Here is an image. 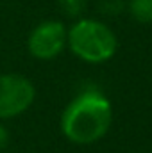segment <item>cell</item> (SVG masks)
I'll return each mask as SVG.
<instances>
[{
    "label": "cell",
    "mask_w": 152,
    "mask_h": 153,
    "mask_svg": "<svg viewBox=\"0 0 152 153\" xmlns=\"http://www.w3.org/2000/svg\"><path fill=\"white\" fill-rule=\"evenodd\" d=\"M113 121L109 100L99 91H84L70 102L61 116V130L75 144H91L100 141Z\"/></svg>",
    "instance_id": "cell-1"
},
{
    "label": "cell",
    "mask_w": 152,
    "mask_h": 153,
    "mask_svg": "<svg viewBox=\"0 0 152 153\" xmlns=\"http://www.w3.org/2000/svg\"><path fill=\"white\" fill-rule=\"evenodd\" d=\"M66 43L79 59L86 62H106L118 50V39L114 32L102 22L82 18L68 30Z\"/></svg>",
    "instance_id": "cell-2"
},
{
    "label": "cell",
    "mask_w": 152,
    "mask_h": 153,
    "mask_svg": "<svg viewBox=\"0 0 152 153\" xmlns=\"http://www.w3.org/2000/svg\"><path fill=\"white\" fill-rule=\"evenodd\" d=\"M129 11L140 23H152V0H131Z\"/></svg>",
    "instance_id": "cell-5"
},
{
    "label": "cell",
    "mask_w": 152,
    "mask_h": 153,
    "mask_svg": "<svg viewBox=\"0 0 152 153\" xmlns=\"http://www.w3.org/2000/svg\"><path fill=\"white\" fill-rule=\"evenodd\" d=\"M36 91L23 75H0V119H9L25 112L34 102Z\"/></svg>",
    "instance_id": "cell-3"
},
{
    "label": "cell",
    "mask_w": 152,
    "mask_h": 153,
    "mask_svg": "<svg viewBox=\"0 0 152 153\" xmlns=\"http://www.w3.org/2000/svg\"><path fill=\"white\" fill-rule=\"evenodd\" d=\"M7 141H9V134L4 126H0V150L7 146Z\"/></svg>",
    "instance_id": "cell-7"
},
{
    "label": "cell",
    "mask_w": 152,
    "mask_h": 153,
    "mask_svg": "<svg viewBox=\"0 0 152 153\" xmlns=\"http://www.w3.org/2000/svg\"><path fill=\"white\" fill-rule=\"evenodd\" d=\"M84 4H86V0H59V5L63 7V11L72 16L79 14L84 9Z\"/></svg>",
    "instance_id": "cell-6"
},
{
    "label": "cell",
    "mask_w": 152,
    "mask_h": 153,
    "mask_svg": "<svg viewBox=\"0 0 152 153\" xmlns=\"http://www.w3.org/2000/svg\"><path fill=\"white\" fill-rule=\"evenodd\" d=\"M66 38H68V30L61 22L47 20L41 22L38 27H34L27 41V48L32 57L39 61H50L63 52Z\"/></svg>",
    "instance_id": "cell-4"
}]
</instances>
